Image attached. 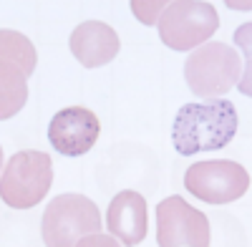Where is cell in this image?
<instances>
[{
	"instance_id": "1",
	"label": "cell",
	"mask_w": 252,
	"mask_h": 247,
	"mask_svg": "<svg viewBox=\"0 0 252 247\" xmlns=\"http://www.w3.org/2000/svg\"><path fill=\"white\" fill-rule=\"evenodd\" d=\"M237 134V109L227 98H207L204 104H184L174 116L172 141L182 156L227 147Z\"/></svg>"
},
{
	"instance_id": "2",
	"label": "cell",
	"mask_w": 252,
	"mask_h": 247,
	"mask_svg": "<svg viewBox=\"0 0 252 247\" xmlns=\"http://www.w3.org/2000/svg\"><path fill=\"white\" fill-rule=\"evenodd\" d=\"M53 184V161L46 152L26 149L13 154L0 177V194L13 210H31L46 199Z\"/></svg>"
},
{
	"instance_id": "3",
	"label": "cell",
	"mask_w": 252,
	"mask_h": 247,
	"mask_svg": "<svg viewBox=\"0 0 252 247\" xmlns=\"http://www.w3.org/2000/svg\"><path fill=\"white\" fill-rule=\"evenodd\" d=\"M242 73L240 53L227 43H202L194 53H189L184 63V78L194 96L215 98L224 96Z\"/></svg>"
},
{
	"instance_id": "4",
	"label": "cell",
	"mask_w": 252,
	"mask_h": 247,
	"mask_svg": "<svg viewBox=\"0 0 252 247\" xmlns=\"http://www.w3.org/2000/svg\"><path fill=\"white\" fill-rule=\"evenodd\" d=\"M35 71V48L18 31L0 33V119H10L28 98V76Z\"/></svg>"
},
{
	"instance_id": "5",
	"label": "cell",
	"mask_w": 252,
	"mask_h": 247,
	"mask_svg": "<svg viewBox=\"0 0 252 247\" xmlns=\"http://www.w3.org/2000/svg\"><path fill=\"white\" fill-rule=\"evenodd\" d=\"M159 38L172 51H189L207 43L220 28V18L212 3L177 0L159 15Z\"/></svg>"
},
{
	"instance_id": "6",
	"label": "cell",
	"mask_w": 252,
	"mask_h": 247,
	"mask_svg": "<svg viewBox=\"0 0 252 247\" xmlns=\"http://www.w3.org/2000/svg\"><path fill=\"white\" fill-rule=\"evenodd\" d=\"M101 230V212L86 194H61L51 199L43 215V240L51 247L78 245Z\"/></svg>"
},
{
	"instance_id": "7",
	"label": "cell",
	"mask_w": 252,
	"mask_h": 247,
	"mask_svg": "<svg viewBox=\"0 0 252 247\" xmlns=\"http://www.w3.org/2000/svg\"><path fill=\"white\" fill-rule=\"evenodd\" d=\"M184 187L207 204H227L250 189V174L242 164L229 159L197 161L187 169Z\"/></svg>"
},
{
	"instance_id": "8",
	"label": "cell",
	"mask_w": 252,
	"mask_h": 247,
	"mask_svg": "<svg viewBox=\"0 0 252 247\" xmlns=\"http://www.w3.org/2000/svg\"><path fill=\"white\" fill-rule=\"evenodd\" d=\"M157 242L161 247L209 245V219L182 197H166L157 204Z\"/></svg>"
},
{
	"instance_id": "9",
	"label": "cell",
	"mask_w": 252,
	"mask_h": 247,
	"mask_svg": "<svg viewBox=\"0 0 252 247\" xmlns=\"http://www.w3.org/2000/svg\"><path fill=\"white\" fill-rule=\"evenodd\" d=\"M101 124L94 111L83 106H71L58 111L48 124V141L63 156H83L91 152L98 139Z\"/></svg>"
},
{
	"instance_id": "10",
	"label": "cell",
	"mask_w": 252,
	"mask_h": 247,
	"mask_svg": "<svg viewBox=\"0 0 252 247\" xmlns=\"http://www.w3.org/2000/svg\"><path fill=\"white\" fill-rule=\"evenodd\" d=\"M71 53L83 68H98L106 66L119 53V35L109 23L101 20H86V23L76 26V31L68 38Z\"/></svg>"
},
{
	"instance_id": "11",
	"label": "cell",
	"mask_w": 252,
	"mask_h": 247,
	"mask_svg": "<svg viewBox=\"0 0 252 247\" xmlns=\"http://www.w3.org/2000/svg\"><path fill=\"white\" fill-rule=\"evenodd\" d=\"M106 227L124 245H139L146 237V230H149L146 199L139 192H131V189L119 192L109 204Z\"/></svg>"
},
{
	"instance_id": "12",
	"label": "cell",
	"mask_w": 252,
	"mask_h": 247,
	"mask_svg": "<svg viewBox=\"0 0 252 247\" xmlns=\"http://www.w3.org/2000/svg\"><path fill=\"white\" fill-rule=\"evenodd\" d=\"M164 3H141V0H134L131 3V10H134V15L141 20L144 26H152V23H157L159 20V15L164 13Z\"/></svg>"
},
{
	"instance_id": "13",
	"label": "cell",
	"mask_w": 252,
	"mask_h": 247,
	"mask_svg": "<svg viewBox=\"0 0 252 247\" xmlns=\"http://www.w3.org/2000/svg\"><path fill=\"white\" fill-rule=\"evenodd\" d=\"M78 245H106V247H116L119 242H116L114 237H103V235L94 232V235H89V237H83Z\"/></svg>"
}]
</instances>
